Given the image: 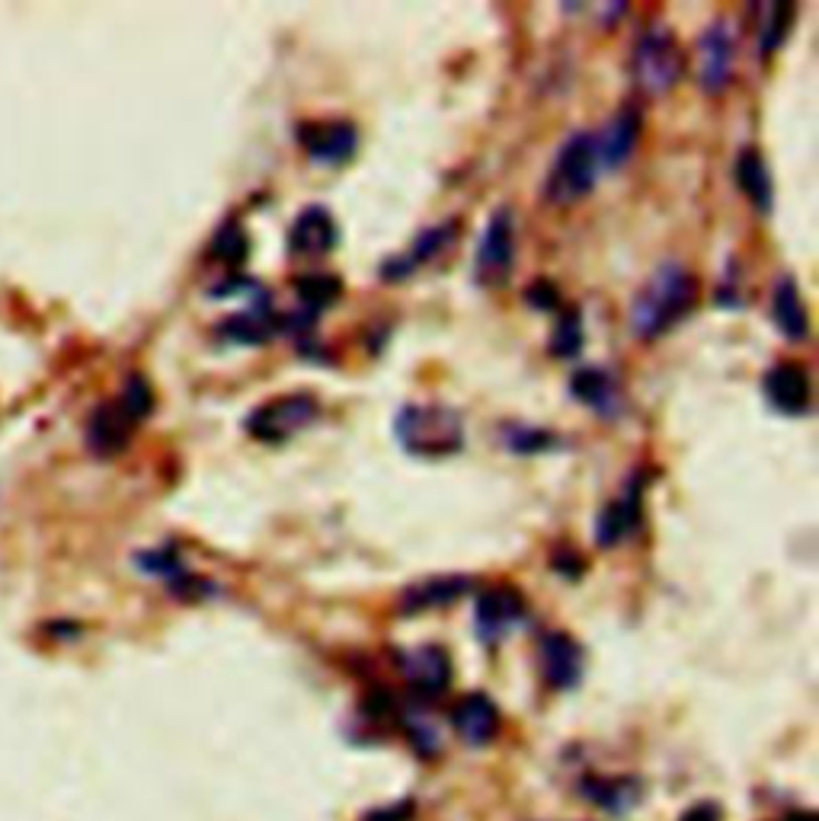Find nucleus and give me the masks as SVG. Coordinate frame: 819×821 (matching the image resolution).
Returning a JSON list of instances; mask_svg holds the SVG:
<instances>
[{
    "instance_id": "nucleus-1",
    "label": "nucleus",
    "mask_w": 819,
    "mask_h": 821,
    "mask_svg": "<svg viewBox=\"0 0 819 821\" xmlns=\"http://www.w3.org/2000/svg\"><path fill=\"white\" fill-rule=\"evenodd\" d=\"M698 304V281L682 263L669 259L659 263L651 273V278L637 288L631 298L627 324L637 339H659L669 329L682 324Z\"/></svg>"
},
{
    "instance_id": "nucleus-2",
    "label": "nucleus",
    "mask_w": 819,
    "mask_h": 821,
    "mask_svg": "<svg viewBox=\"0 0 819 821\" xmlns=\"http://www.w3.org/2000/svg\"><path fill=\"white\" fill-rule=\"evenodd\" d=\"M395 439L410 458H452L464 448V419L446 403H410L397 412Z\"/></svg>"
},
{
    "instance_id": "nucleus-3",
    "label": "nucleus",
    "mask_w": 819,
    "mask_h": 821,
    "mask_svg": "<svg viewBox=\"0 0 819 821\" xmlns=\"http://www.w3.org/2000/svg\"><path fill=\"white\" fill-rule=\"evenodd\" d=\"M598 147H595V135L590 132H573L564 144L557 147L547 179H544V195L554 205H573L580 198H586L598 183Z\"/></svg>"
},
{
    "instance_id": "nucleus-4",
    "label": "nucleus",
    "mask_w": 819,
    "mask_h": 821,
    "mask_svg": "<svg viewBox=\"0 0 819 821\" xmlns=\"http://www.w3.org/2000/svg\"><path fill=\"white\" fill-rule=\"evenodd\" d=\"M631 74H634V83L651 96H663L676 90L685 74V52L678 45L676 32L669 27L644 29L634 42Z\"/></svg>"
},
{
    "instance_id": "nucleus-5",
    "label": "nucleus",
    "mask_w": 819,
    "mask_h": 821,
    "mask_svg": "<svg viewBox=\"0 0 819 821\" xmlns=\"http://www.w3.org/2000/svg\"><path fill=\"white\" fill-rule=\"evenodd\" d=\"M317 415H320V403L311 393H285V397H273V400H266L256 410L247 412L244 429L263 444H283L291 435L314 425Z\"/></svg>"
},
{
    "instance_id": "nucleus-6",
    "label": "nucleus",
    "mask_w": 819,
    "mask_h": 821,
    "mask_svg": "<svg viewBox=\"0 0 819 821\" xmlns=\"http://www.w3.org/2000/svg\"><path fill=\"white\" fill-rule=\"evenodd\" d=\"M515 269V220L509 208H496L483 224L474 249V281L481 288H503Z\"/></svg>"
},
{
    "instance_id": "nucleus-7",
    "label": "nucleus",
    "mask_w": 819,
    "mask_h": 821,
    "mask_svg": "<svg viewBox=\"0 0 819 821\" xmlns=\"http://www.w3.org/2000/svg\"><path fill=\"white\" fill-rule=\"evenodd\" d=\"M651 473L647 470H634L624 483L618 499H612L595 521V544L602 550L622 547L624 541L641 527L644 521V493H647Z\"/></svg>"
},
{
    "instance_id": "nucleus-8",
    "label": "nucleus",
    "mask_w": 819,
    "mask_h": 821,
    "mask_svg": "<svg viewBox=\"0 0 819 821\" xmlns=\"http://www.w3.org/2000/svg\"><path fill=\"white\" fill-rule=\"evenodd\" d=\"M395 661L407 687L423 700L442 697L452 685V656L442 646L429 643V646H417V649H400Z\"/></svg>"
},
{
    "instance_id": "nucleus-9",
    "label": "nucleus",
    "mask_w": 819,
    "mask_h": 821,
    "mask_svg": "<svg viewBox=\"0 0 819 821\" xmlns=\"http://www.w3.org/2000/svg\"><path fill=\"white\" fill-rule=\"evenodd\" d=\"M525 598L509 588V585H496V588H487L478 595V604H474V627H478V636L487 646H496L503 643L509 633L515 627L525 624Z\"/></svg>"
},
{
    "instance_id": "nucleus-10",
    "label": "nucleus",
    "mask_w": 819,
    "mask_h": 821,
    "mask_svg": "<svg viewBox=\"0 0 819 821\" xmlns=\"http://www.w3.org/2000/svg\"><path fill=\"white\" fill-rule=\"evenodd\" d=\"M736 42L734 29L727 20H717L702 32L698 39V83L702 90L717 96L734 83Z\"/></svg>"
},
{
    "instance_id": "nucleus-11",
    "label": "nucleus",
    "mask_w": 819,
    "mask_h": 821,
    "mask_svg": "<svg viewBox=\"0 0 819 821\" xmlns=\"http://www.w3.org/2000/svg\"><path fill=\"white\" fill-rule=\"evenodd\" d=\"M298 141L305 154L317 166H342L352 161L359 147V132L346 119H327V122H308L298 129Z\"/></svg>"
},
{
    "instance_id": "nucleus-12",
    "label": "nucleus",
    "mask_w": 819,
    "mask_h": 821,
    "mask_svg": "<svg viewBox=\"0 0 819 821\" xmlns=\"http://www.w3.org/2000/svg\"><path fill=\"white\" fill-rule=\"evenodd\" d=\"M762 393L768 407L781 415H807L813 403L810 371L797 361H778L762 378Z\"/></svg>"
},
{
    "instance_id": "nucleus-13",
    "label": "nucleus",
    "mask_w": 819,
    "mask_h": 821,
    "mask_svg": "<svg viewBox=\"0 0 819 821\" xmlns=\"http://www.w3.org/2000/svg\"><path fill=\"white\" fill-rule=\"evenodd\" d=\"M215 332H218V339H225L231 346H266L269 339L283 336V314L273 310L269 295L263 291L259 301L225 317L215 327Z\"/></svg>"
},
{
    "instance_id": "nucleus-14",
    "label": "nucleus",
    "mask_w": 819,
    "mask_h": 821,
    "mask_svg": "<svg viewBox=\"0 0 819 821\" xmlns=\"http://www.w3.org/2000/svg\"><path fill=\"white\" fill-rule=\"evenodd\" d=\"M538 665L544 685L554 690H570L583 678V646L570 633H544L538 643Z\"/></svg>"
},
{
    "instance_id": "nucleus-15",
    "label": "nucleus",
    "mask_w": 819,
    "mask_h": 821,
    "mask_svg": "<svg viewBox=\"0 0 819 821\" xmlns=\"http://www.w3.org/2000/svg\"><path fill=\"white\" fill-rule=\"evenodd\" d=\"M339 244L337 218L324 205H308L298 218L291 220L285 249L298 259H320Z\"/></svg>"
},
{
    "instance_id": "nucleus-16",
    "label": "nucleus",
    "mask_w": 819,
    "mask_h": 821,
    "mask_svg": "<svg viewBox=\"0 0 819 821\" xmlns=\"http://www.w3.org/2000/svg\"><path fill=\"white\" fill-rule=\"evenodd\" d=\"M641 132H644V115H641V110L634 103H624L622 110L608 119V125L602 129V135L595 137L602 170H622L634 157Z\"/></svg>"
},
{
    "instance_id": "nucleus-17",
    "label": "nucleus",
    "mask_w": 819,
    "mask_h": 821,
    "mask_svg": "<svg viewBox=\"0 0 819 821\" xmlns=\"http://www.w3.org/2000/svg\"><path fill=\"white\" fill-rule=\"evenodd\" d=\"M452 726L461 741H468L471 748H483L500 736L503 716H500V707L493 704V697H487L481 690H471L454 704Z\"/></svg>"
},
{
    "instance_id": "nucleus-18",
    "label": "nucleus",
    "mask_w": 819,
    "mask_h": 821,
    "mask_svg": "<svg viewBox=\"0 0 819 821\" xmlns=\"http://www.w3.org/2000/svg\"><path fill=\"white\" fill-rule=\"evenodd\" d=\"M570 393H573L583 407H590V410L598 412L602 419H615V415H622L624 410L622 383H618V378H615L612 371H605V368H598V365H586V368L573 371V378H570Z\"/></svg>"
},
{
    "instance_id": "nucleus-19",
    "label": "nucleus",
    "mask_w": 819,
    "mask_h": 821,
    "mask_svg": "<svg viewBox=\"0 0 819 821\" xmlns=\"http://www.w3.org/2000/svg\"><path fill=\"white\" fill-rule=\"evenodd\" d=\"M454 234H458V220H446V224L426 227L423 234L413 240V247L403 249V253H397V256L381 263V278H388V281H403V278H410L417 269H423L429 259H436L442 249L449 247L454 240Z\"/></svg>"
},
{
    "instance_id": "nucleus-20",
    "label": "nucleus",
    "mask_w": 819,
    "mask_h": 821,
    "mask_svg": "<svg viewBox=\"0 0 819 821\" xmlns=\"http://www.w3.org/2000/svg\"><path fill=\"white\" fill-rule=\"evenodd\" d=\"M771 320L775 327L785 332V339L791 342H803L810 336V314H807V301L797 288L791 275H781L775 281L771 291Z\"/></svg>"
},
{
    "instance_id": "nucleus-21",
    "label": "nucleus",
    "mask_w": 819,
    "mask_h": 821,
    "mask_svg": "<svg viewBox=\"0 0 819 821\" xmlns=\"http://www.w3.org/2000/svg\"><path fill=\"white\" fill-rule=\"evenodd\" d=\"M734 176L739 192L756 205V212L759 215H771V208H775V186H771V170L765 164L759 147H743L736 154Z\"/></svg>"
},
{
    "instance_id": "nucleus-22",
    "label": "nucleus",
    "mask_w": 819,
    "mask_h": 821,
    "mask_svg": "<svg viewBox=\"0 0 819 821\" xmlns=\"http://www.w3.org/2000/svg\"><path fill=\"white\" fill-rule=\"evenodd\" d=\"M474 582L468 575H439V578H426L410 585L400 595V614H420V610H432V607H449L461 595H468Z\"/></svg>"
},
{
    "instance_id": "nucleus-23",
    "label": "nucleus",
    "mask_w": 819,
    "mask_h": 821,
    "mask_svg": "<svg viewBox=\"0 0 819 821\" xmlns=\"http://www.w3.org/2000/svg\"><path fill=\"white\" fill-rule=\"evenodd\" d=\"M583 787H586L583 796L595 802L598 809H605L608 815H627L644 796L641 780H634V777H593Z\"/></svg>"
},
{
    "instance_id": "nucleus-24",
    "label": "nucleus",
    "mask_w": 819,
    "mask_h": 821,
    "mask_svg": "<svg viewBox=\"0 0 819 821\" xmlns=\"http://www.w3.org/2000/svg\"><path fill=\"white\" fill-rule=\"evenodd\" d=\"M753 13L759 17V55L771 58L791 35L794 27V7L788 0H775V3H759L753 7Z\"/></svg>"
},
{
    "instance_id": "nucleus-25",
    "label": "nucleus",
    "mask_w": 819,
    "mask_h": 821,
    "mask_svg": "<svg viewBox=\"0 0 819 821\" xmlns=\"http://www.w3.org/2000/svg\"><path fill=\"white\" fill-rule=\"evenodd\" d=\"M295 295H298V310H305L308 317L320 320L324 307H330L334 301H339L342 281H339V275L330 273L301 275V278H295Z\"/></svg>"
},
{
    "instance_id": "nucleus-26",
    "label": "nucleus",
    "mask_w": 819,
    "mask_h": 821,
    "mask_svg": "<svg viewBox=\"0 0 819 821\" xmlns=\"http://www.w3.org/2000/svg\"><path fill=\"white\" fill-rule=\"evenodd\" d=\"M208 256H212L215 263H222V266H234V269L244 266L247 256H250V237H247L244 224H240V220H225V224L215 230V237H212Z\"/></svg>"
},
{
    "instance_id": "nucleus-27",
    "label": "nucleus",
    "mask_w": 819,
    "mask_h": 821,
    "mask_svg": "<svg viewBox=\"0 0 819 821\" xmlns=\"http://www.w3.org/2000/svg\"><path fill=\"white\" fill-rule=\"evenodd\" d=\"M583 314L576 307H564L561 310V320H557V329L551 336V356L561 358V361H570L583 352Z\"/></svg>"
},
{
    "instance_id": "nucleus-28",
    "label": "nucleus",
    "mask_w": 819,
    "mask_h": 821,
    "mask_svg": "<svg viewBox=\"0 0 819 821\" xmlns=\"http://www.w3.org/2000/svg\"><path fill=\"white\" fill-rule=\"evenodd\" d=\"M397 719H403V726H407V739L413 741V748L423 755V758H432L439 748H442V739H439V726L432 722V716L423 710H417V707H400L397 710Z\"/></svg>"
},
{
    "instance_id": "nucleus-29",
    "label": "nucleus",
    "mask_w": 819,
    "mask_h": 821,
    "mask_svg": "<svg viewBox=\"0 0 819 821\" xmlns=\"http://www.w3.org/2000/svg\"><path fill=\"white\" fill-rule=\"evenodd\" d=\"M554 444H557L554 435L544 432V429L515 425V429L506 435V448L509 451H515V454H538V451H547V448H554Z\"/></svg>"
},
{
    "instance_id": "nucleus-30",
    "label": "nucleus",
    "mask_w": 819,
    "mask_h": 821,
    "mask_svg": "<svg viewBox=\"0 0 819 821\" xmlns=\"http://www.w3.org/2000/svg\"><path fill=\"white\" fill-rule=\"evenodd\" d=\"M525 301L532 304L535 310H564V298H561V291H557V285L554 281H547V278H538L532 281L529 288H525Z\"/></svg>"
},
{
    "instance_id": "nucleus-31",
    "label": "nucleus",
    "mask_w": 819,
    "mask_h": 821,
    "mask_svg": "<svg viewBox=\"0 0 819 821\" xmlns=\"http://www.w3.org/2000/svg\"><path fill=\"white\" fill-rule=\"evenodd\" d=\"M410 819H413V802H400V805H391V809L371 812L366 821H410Z\"/></svg>"
},
{
    "instance_id": "nucleus-32",
    "label": "nucleus",
    "mask_w": 819,
    "mask_h": 821,
    "mask_svg": "<svg viewBox=\"0 0 819 821\" xmlns=\"http://www.w3.org/2000/svg\"><path fill=\"white\" fill-rule=\"evenodd\" d=\"M682 821H720V809H717V805H710V802H705V805L688 809V812L682 815Z\"/></svg>"
},
{
    "instance_id": "nucleus-33",
    "label": "nucleus",
    "mask_w": 819,
    "mask_h": 821,
    "mask_svg": "<svg viewBox=\"0 0 819 821\" xmlns=\"http://www.w3.org/2000/svg\"><path fill=\"white\" fill-rule=\"evenodd\" d=\"M781 821H817V815H813L810 809H800V812H791L788 819H781Z\"/></svg>"
}]
</instances>
